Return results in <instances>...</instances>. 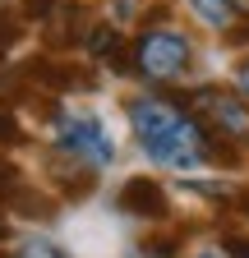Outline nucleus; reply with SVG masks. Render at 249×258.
<instances>
[{"instance_id": "nucleus-1", "label": "nucleus", "mask_w": 249, "mask_h": 258, "mask_svg": "<svg viewBox=\"0 0 249 258\" xmlns=\"http://www.w3.org/2000/svg\"><path fill=\"white\" fill-rule=\"evenodd\" d=\"M125 115H130V129H134V143L139 152L162 171H175V175H199V171H231L240 166V152L222 148L208 124L194 115V106L175 92H139L125 102Z\"/></svg>"}, {"instance_id": "nucleus-2", "label": "nucleus", "mask_w": 249, "mask_h": 258, "mask_svg": "<svg viewBox=\"0 0 249 258\" xmlns=\"http://www.w3.org/2000/svg\"><path fill=\"white\" fill-rule=\"evenodd\" d=\"M199 64V46L180 23H171L162 10H152L143 28L130 37V74L148 88H180L190 83Z\"/></svg>"}, {"instance_id": "nucleus-3", "label": "nucleus", "mask_w": 249, "mask_h": 258, "mask_svg": "<svg viewBox=\"0 0 249 258\" xmlns=\"http://www.w3.org/2000/svg\"><path fill=\"white\" fill-rule=\"evenodd\" d=\"M46 134H51V148L83 171L102 175L115 161V139L106 134L102 115L92 111H65L60 102H46Z\"/></svg>"}, {"instance_id": "nucleus-4", "label": "nucleus", "mask_w": 249, "mask_h": 258, "mask_svg": "<svg viewBox=\"0 0 249 258\" xmlns=\"http://www.w3.org/2000/svg\"><path fill=\"white\" fill-rule=\"evenodd\" d=\"M180 97L194 106V115L208 124V134L222 143V148L249 157V102H244L231 83H199V88L180 92Z\"/></svg>"}, {"instance_id": "nucleus-5", "label": "nucleus", "mask_w": 249, "mask_h": 258, "mask_svg": "<svg viewBox=\"0 0 249 258\" xmlns=\"http://www.w3.org/2000/svg\"><path fill=\"white\" fill-rule=\"evenodd\" d=\"M115 208L130 212V217H148V221H162L171 212V194L162 189V180L152 175H130L115 194Z\"/></svg>"}, {"instance_id": "nucleus-6", "label": "nucleus", "mask_w": 249, "mask_h": 258, "mask_svg": "<svg viewBox=\"0 0 249 258\" xmlns=\"http://www.w3.org/2000/svg\"><path fill=\"white\" fill-rule=\"evenodd\" d=\"M184 10H190V19L208 32H217V37H231V32L240 28V19L249 14L244 0H184Z\"/></svg>"}, {"instance_id": "nucleus-7", "label": "nucleus", "mask_w": 249, "mask_h": 258, "mask_svg": "<svg viewBox=\"0 0 249 258\" xmlns=\"http://www.w3.org/2000/svg\"><path fill=\"white\" fill-rule=\"evenodd\" d=\"M46 23H51V28H46V42H51V46H79L92 19H88L83 5H65V0H60V10H55Z\"/></svg>"}, {"instance_id": "nucleus-8", "label": "nucleus", "mask_w": 249, "mask_h": 258, "mask_svg": "<svg viewBox=\"0 0 249 258\" xmlns=\"http://www.w3.org/2000/svg\"><path fill=\"white\" fill-rule=\"evenodd\" d=\"M28 134H23V120L10 102H0V148H19Z\"/></svg>"}, {"instance_id": "nucleus-9", "label": "nucleus", "mask_w": 249, "mask_h": 258, "mask_svg": "<svg viewBox=\"0 0 249 258\" xmlns=\"http://www.w3.org/2000/svg\"><path fill=\"white\" fill-rule=\"evenodd\" d=\"M10 258H70L60 244H51V240H42V235H33V240H23V244H14V253Z\"/></svg>"}, {"instance_id": "nucleus-10", "label": "nucleus", "mask_w": 249, "mask_h": 258, "mask_svg": "<svg viewBox=\"0 0 249 258\" xmlns=\"http://www.w3.org/2000/svg\"><path fill=\"white\" fill-rule=\"evenodd\" d=\"M19 37H23V14L19 10H0V51L14 46Z\"/></svg>"}, {"instance_id": "nucleus-11", "label": "nucleus", "mask_w": 249, "mask_h": 258, "mask_svg": "<svg viewBox=\"0 0 249 258\" xmlns=\"http://www.w3.org/2000/svg\"><path fill=\"white\" fill-rule=\"evenodd\" d=\"M217 249H222V258H249V231H222Z\"/></svg>"}, {"instance_id": "nucleus-12", "label": "nucleus", "mask_w": 249, "mask_h": 258, "mask_svg": "<svg viewBox=\"0 0 249 258\" xmlns=\"http://www.w3.org/2000/svg\"><path fill=\"white\" fill-rule=\"evenodd\" d=\"M139 258H180V244L166 240V235H152V240H143Z\"/></svg>"}, {"instance_id": "nucleus-13", "label": "nucleus", "mask_w": 249, "mask_h": 258, "mask_svg": "<svg viewBox=\"0 0 249 258\" xmlns=\"http://www.w3.org/2000/svg\"><path fill=\"white\" fill-rule=\"evenodd\" d=\"M55 10H60V0H19V14L33 19V23H46Z\"/></svg>"}, {"instance_id": "nucleus-14", "label": "nucleus", "mask_w": 249, "mask_h": 258, "mask_svg": "<svg viewBox=\"0 0 249 258\" xmlns=\"http://www.w3.org/2000/svg\"><path fill=\"white\" fill-rule=\"evenodd\" d=\"M231 88L249 102V51H240V60L231 64Z\"/></svg>"}, {"instance_id": "nucleus-15", "label": "nucleus", "mask_w": 249, "mask_h": 258, "mask_svg": "<svg viewBox=\"0 0 249 258\" xmlns=\"http://www.w3.org/2000/svg\"><path fill=\"white\" fill-rule=\"evenodd\" d=\"M226 42H231V46H240V51H249V14L240 19V28L231 32V37H226Z\"/></svg>"}, {"instance_id": "nucleus-16", "label": "nucleus", "mask_w": 249, "mask_h": 258, "mask_svg": "<svg viewBox=\"0 0 249 258\" xmlns=\"http://www.w3.org/2000/svg\"><path fill=\"white\" fill-rule=\"evenodd\" d=\"M0 240H5V221H0Z\"/></svg>"}]
</instances>
